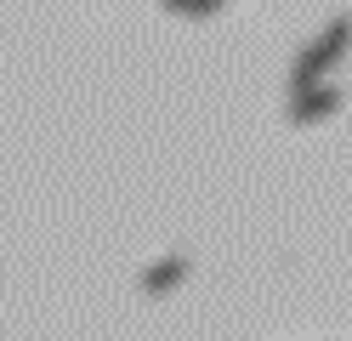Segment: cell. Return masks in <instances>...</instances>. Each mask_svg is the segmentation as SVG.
<instances>
[{
	"mask_svg": "<svg viewBox=\"0 0 352 341\" xmlns=\"http://www.w3.org/2000/svg\"><path fill=\"white\" fill-rule=\"evenodd\" d=\"M346 45H352V17H329V29L296 57V68H290V91H313V85L329 74V68L346 57Z\"/></svg>",
	"mask_w": 352,
	"mask_h": 341,
	"instance_id": "1",
	"label": "cell"
},
{
	"mask_svg": "<svg viewBox=\"0 0 352 341\" xmlns=\"http://www.w3.org/2000/svg\"><path fill=\"white\" fill-rule=\"evenodd\" d=\"M329 114H341V91L336 85H313V91H290V125H318Z\"/></svg>",
	"mask_w": 352,
	"mask_h": 341,
	"instance_id": "2",
	"label": "cell"
},
{
	"mask_svg": "<svg viewBox=\"0 0 352 341\" xmlns=\"http://www.w3.org/2000/svg\"><path fill=\"white\" fill-rule=\"evenodd\" d=\"M182 273H188V262H182V256H170V262H160V267H148V273H142V290H170Z\"/></svg>",
	"mask_w": 352,
	"mask_h": 341,
	"instance_id": "3",
	"label": "cell"
},
{
	"mask_svg": "<svg viewBox=\"0 0 352 341\" xmlns=\"http://www.w3.org/2000/svg\"><path fill=\"white\" fill-rule=\"evenodd\" d=\"M222 6H228V0H165V12H176V17H210Z\"/></svg>",
	"mask_w": 352,
	"mask_h": 341,
	"instance_id": "4",
	"label": "cell"
}]
</instances>
